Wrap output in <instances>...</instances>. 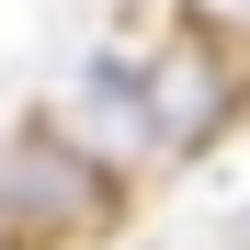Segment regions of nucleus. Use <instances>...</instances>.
<instances>
[{
    "instance_id": "f257e3e1",
    "label": "nucleus",
    "mask_w": 250,
    "mask_h": 250,
    "mask_svg": "<svg viewBox=\"0 0 250 250\" xmlns=\"http://www.w3.org/2000/svg\"><path fill=\"white\" fill-rule=\"evenodd\" d=\"M114 216V182L91 148H68L57 125H23L0 148V250H57V239H91Z\"/></svg>"
},
{
    "instance_id": "f03ea898",
    "label": "nucleus",
    "mask_w": 250,
    "mask_h": 250,
    "mask_svg": "<svg viewBox=\"0 0 250 250\" xmlns=\"http://www.w3.org/2000/svg\"><path fill=\"white\" fill-rule=\"evenodd\" d=\"M216 114H228V80L205 68V46L148 57V125H159V148H205V137H216Z\"/></svg>"
}]
</instances>
